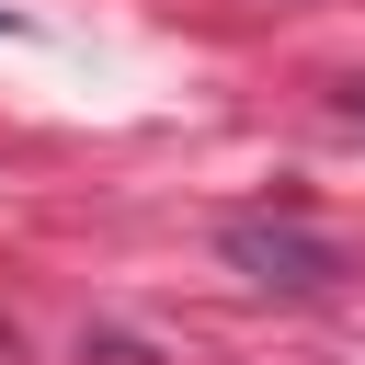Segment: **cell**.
Masks as SVG:
<instances>
[{"mask_svg":"<svg viewBox=\"0 0 365 365\" xmlns=\"http://www.w3.org/2000/svg\"><path fill=\"white\" fill-rule=\"evenodd\" d=\"M331 125H342V137H365V80H342V91H331Z\"/></svg>","mask_w":365,"mask_h":365,"instance_id":"2","label":"cell"},{"mask_svg":"<svg viewBox=\"0 0 365 365\" xmlns=\"http://www.w3.org/2000/svg\"><path fill=\"white\" fill-rule=\"evenodd\" d=\"M217 251H228V274H251V285H274V297H331V285H342V251H331L297 205H240V217L217 228Z\"/></svg>","mask_w":365,"mask_h":365,"instance_id":"1","label":"cell"}]
</instances>
